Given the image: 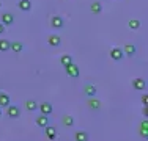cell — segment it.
Masks as SVG:
<instances>
[{"mask_svg": "<svg viewBox=\"0 0 148 141\" xmlns=\"http://www.w3.org/2000/svg\"><path fill=\"white\" fill-rule=\"evenodd\" d=\"M0 8H2V2H0Z\"/></svg>", "mask_w": 148, "mask_h": 141, "instance_id": "obj_28", "label": "cell"}, {"mask_svg": "<svg viewBox=\"0 0 148 141\" xmlns=\"http://www.w3.org/2000/svg\"><path fill=\"white\" fill-rule=\"evenodd\" d=\"M87 104H88V107L91 108V110H99V108H101V102L98 100V99H95V96L90 97Z\"/></svg>", "mask_w": 148, "mask_h": 141, "instance_id": "obj_15", "label": "cell"}, {"mask_svg": "<svg viewBox=\"0 0 148 141\" xmlns=\"http://www.w3.org/2000/svg\"><path fill=\"white\" fill-rule=\"evenodd\" d=\"M140 136H142V138H148V122H147V119L140 124Z\"/></svg>", "mask_w": 148, "mask_h": 141, "instance_id": "obj_18", "label": "cell"}, {"mask_svg": "<svg viewBox=\"0 0 148 141\" xmlns=\"http://www.w3.org/2000/svg\"><path fill=\"white\" fill-rule=\"evenodd\" d=\"M51 25H52V28L62 30L63 25H65V20H63V17H62V16H52V19H51Z\"/></svg>", "mask_w": 148, "mask_h": 141, "instance_id": "obj_4", "label": "cell"}, {"mask_svg": "<svg viewBox=\"0 0 148 141\" xmlns=\"http://www.w3.org/2000/svg\"><path fill=\"white\" fill-rule=\"evenodd\" d=\"M10 45H11V41L8 39H0V52H8Z\"/></svg>", "mask_w": 148, "mask_h": 141, "instance_id": "obj_19", "label": "cell"}, {"mask_svg": "<svg viewBox=\"0 0 148 141\" xmlns=\"http://www.w3.org/2000/svg\"><path fill=\"white\" fill-rule=\"evenodd\" d=\"M60 63H62V66H68L69 63H73V56L69 54L62 55V56H60Z\"/></svg>", "mask_w": 148, "mask_h": 141, "instance_id": "obj_20", "label": "cell"}, {"mask_svg": "<svg viewBox=\"0 0 148 141\" xmlns=\"http://www.w3.org/2000/svg\"><path fill=\"white\" fill-rule=\"evenodd\" d=\"M38 108H40L41 115H46V116L52 115V111H54V107H52V104H49V102H43V104H40V105H38Z\"/></svg>", "mask_w": 148, "mask_h": 141, "instance_id": "obj_3", "label": "cell"}, {"mask_svg": "<svg viewBox=\"0 0 148 141\" xmlns=\"http://www.w3.org/2000/svg\"><path fill=\"white\" fill-rule=\"evenodd\" d=\"M128 25H129L131 30H139V28H140V20L139 19H131Z\"/></svg>", "mask_w": 148, "mask_h": 141, "instance_id": "obj_23", "label": "cell"}, {"mask_svg": "<svg viewBox=\"0 0 148 141\" xmlns=\"http://www.w3.org/2000/svg\"><path fill=\"white\" fill-rule=\"evenodd\" d=\"M74 138H76V141H87L88 140V135H87V132H77L74 135Z\"/></svg>", "mask_w": 148, "mask_h": 141, "instance_id": "obj_24", "label": "cell"}, {"mask_svg": "<svg viewBox=\"0 0 148 141\" xmlns=\"http://www.w3.org/2000/svg\"><path fill=\"white\" fill-rule=\"evenodd\" d=\"M36 125L41 127V129H44L46 125H49V116H46V115L38 116L36 118Z\"/></svg>", "mask_w": 148, "mask_h": 141, "instance_id": "obj_11", "label": "cell"}, {"mask_svg": "<svg viewBox=\"0 0 148 141\" xmlns=\"http://www.w3.org/2000/svg\"><path fill=\"white\" fill-rule=\"evenodd\" d=\"M65 70H66V74H68L71 79H77V77H79V74H80L79 66H76L74 63H69L68 66H65Z\"/></svg>", "mask_w": 148, "mask_h": 141, "instance_id": "obj_2", "label": "cell"}, {"mask_svg": "<svg viewBox=\"0 0 148 141\" xmlns=\"http://www.w3.org/2000/svg\"><path fill=\"white\" fill-rule=\"evenodd\" d=\"M84 93L87 94L88 97H93V96H96V86L95 85H85V88H84Z\"/></svg>", "mask_w": 148, "mask_h": 141, "instance_id": "obj_14", "label": "cell"}, {"mask_svg": "<svg viewBox=\"0 0 148 141\" xmlns=\"http://www.w3.org/2000/svg\"><path fill=\"white\" fill-rule=\"evenodd\" d=\"M90 9H91V13H93V14H101V13H103V5H101L99 2H93L90 5Z\"/></svg>", "mask_w": 148, "mask_h": 141, "instance_id": "obj_16", "label": "cell"}, {"mask_svg": "<svg viewBox=\"0 0 148 141\" xmlns=\"http://www.w3.org/2000/svg\"><path fill=\"white\" fill-rule=\"evenodd\" d=\"M63 124H65L66 127H73L74 125V118L69 115H65L63 116Z\"/></svg>", "mask_w": 148, "mask_h": 141, "instance_id": "obj_22", "label": "cell"}, {"mask_svg": "<svg viewBox=\"0 0 148 141\" xmlns=\"http://www.w3.org/2000/svg\"><path fill=\"white\" fill-rule=\"evenodd\" d=\"M17 6H19L21 11H30L32 9V2L30 0H19V3H17Z\"/></svg>", "mask_w": 148, "mask_h": 141, "instance_id": "obj_10", "label": "cell"}, {"mask_svg": "<svg viewBox=\"0 0 148 141\" xmlns=\"http://www.w3.org/2000/svg\"><path fill=\"white\" fill-rule=\"evenodd\" d=\"M123 52H125V55L132 56V55H136L137 49H136V45H132V44H126V45H125V49H123Z\"/></svg>", "mask_w": 148, "mask_h": 141, "instance_id": "obj_17", "label": "cell"}, {"mask_svg": "<svg viewBox=\"0 0 148 141\" xmlns=\"http://www.w3.org/2000/svg\"><path fill=\"white\" fill-rule=\"evenodd\" d=\"M11 104V97L6 93H0V107H8Z\"/></svg>", "mask_w": 148, "mask_h": 141, "instance_id": "obj_12", "label": "cell"}, {"mask_svg": "<svg viewBox=\"0 0 148 141\" xmlns=\"http://www.w3.org/2000/svg\"><path fill=\"white\" fill-rule=\"evenodd\" d=\"M0 118H2V110H0Z\"/></svg>", "mask_w": 148, "mask_h": 141, "instance_id": "obj_27", "label": "cell"}, {"mask_svg": "<svg viewBox=\"0 0 148 141\" xmlns=\"http://www.w3.org/2000/svg\"><path fill=\"white\" fill-rule=\"evenodd\" d=\"M44 133H46V136H47L49 140H55V138H57V129L52 127V125H46L44 127Z\"/></svg>", "mask_w": 148, "mask_h": 141, "instance_id": "obj_7", "label": "cell"}, {"mask_svg": "<svg viewBox=\"0 0 148 141\" xmlns=\"http://www.w3.org/2000/svg\"><path fill=\"white\" fill-rule=\"evenodd\" d=\"M0 22H2L5 27H10V25H13V24H14V16H13V14H10V13H5V14H2Z\"/></svg>", "mask_w": 148, "mask_h": 141, "instance_id": "obj_6", "label": "cell"}, {"mask_svg": "<svg viewBox=\"0 0 148 141\" xmlns=\"http://www.w3.org/2000/svg\"><path fill=\"white\" fill-rule=\"evenodd\" d=\"M125 56V52H123V49H120V47H114L110 50V58L112 60H115V61H120V60Z\"/></svg>", "mask_w": 148, "mask_h": 141, "instance_id": "obj_5", "label": "cell"}, {"mask_svg": "<svg viewBox=\"0 0 148 141\" xmlns=\"http://www.w3.org/2000/svg\"><path fill=\"white\" fill-rule=\"evenodd\" d=\"M6 116L11 119H17L21 116V108L17 107V105H11L10 104L8 107H6Z\"/></svg>", "mask_w": 148, "mask_h": 141, "instance_id": "obj_1", "label": "cell"}, {"mask_svg": "<svg viewBox=\"0 0 148 141\" xmlns=\"http://www.w3.org/2000/svg\"><path fill=\"white\" fill-rule=\"evenodd\" d=\"M10 50L14 52V54H21L24 50V44L21 41H13L11 45H10Z\"/></svg>", "mask_w": 148, "mask_h": 141, "instance_id": "obj_8", "label": "cell"}, {"mask_svg": "<svg viewBox=\"0 0 148 141\" xmlns=\"http://www.w3.org/2000/svg\"><path fill=\"white\" fill-rule=\"evenodd\" d=\"M142 102L145 105H148V96H147V94H143V96H142Z\"/></svg>", "mask_w": 148, "mask_h": 141, "instance_id": "obj_25", "label": "cell"}, {"mask_svg": "<svg viewBox=\"0 0 148 141\" xmlns=\"http://www.w3.org/2000/svg\"><path fill=\"white\" fill-rule=\"evenodd\" d=\"M25 108L29 111H35V110H38V104L35 100H27L25 102Z\"/></svg>", "mask_w": 148, "mask_h": 141, "instance_id": "obj_21", "label": "cell"}, {"mask_svg": "<svg viewBox=\"0 0 148 141\" xmlns=\"http://www.w3.org/2000/svg\"><path fill=\"white\" fill-rule=\"evenodd\" d=\"M3 31H5V25H3V24H2V22H0V35H2V33H3Z\"/></svg>", "mask_w": 148, "mask_h": 141, "instance_id": "obj_26", "label": "cell"}, {"mask_svg": "<svg viewBox=\"0 0 148 141\" xmlns=\"http://www.w3.org/2000/svg\"><path fill=\"white\" fill-rule=\"evenodd\" d=\"M47 42H49V45H52V47H57V45L62 44V38L57 36V35H51V36L47 38Z\"/></svg>", "mask_w": 148, "mask_h": 141, "instance_id": "obj_13", "label": "cell"}, {"mask_svg": "<svg viewBox=\"0 0 148 141\" xmlns=\"http://www.w3.org/2000/svg\"><path fill=\"white\" fill-rule=\"evenodd\" d=\"M132 86L136 88L137 91H142V89H145V86H147V83H145V79H134V80H132Z\"/></svg>", "mask_w": 148, "mask_h": 141, "instance_id": "obj_9", "label": "cell"}]
</instances>
